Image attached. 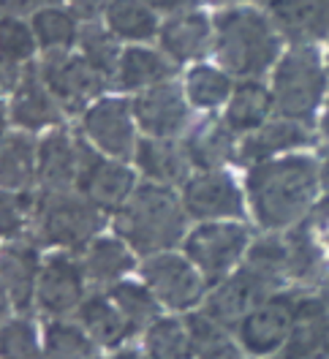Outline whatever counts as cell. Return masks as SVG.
Wrapping results in <instances>:
<instances>
[{
	"label": "cell",
	"mask_w": 329,
	"mask_h": 359,
	"mask_svg": "<svg viewBox=\"0 0 329 359\" xmlns=\"http://www.w3.org/2000/svg\"><path fill=\"white\" fill-rule=\"evenodd\" d=\"M321 163L305 153L253 163L245 177V196L253 221L264 231H288L300 226L318 202Z\"/></svg>",
	"instance_id": "6da1fadb"
},
{
	"label": "cell",
	"mask_w": 329,
	"mask_h": 359,
	"mask_svg": "<svg viewBox=\"0 0 329 359\" xmlns=\"http://www.w3.org/2000/svg\"><path fill=\"white\" fill-rule=\"evenodd\" d=\"M172 57L158 49H145V46H128L120 57L117 68V88L120 90H147L155 85H163L172 79Z\"/></svg>",
	"instance_id": "f1b7e54d"
},
{
	"label": "cell",
	"mask_w": 329,
	"mask_h": 359,
	"mask_svg": "<svg viewBox=\"0 0 329 359\" xmlns=\"http://www.w3.org/2000/svg\"><path fill=\"white\" fill-rule=\"evenodd\" d=\"M150 6H161V8H180V6H185L188 0H147Z\"/></svg>",
	"instance_id": "bcb514c9"
},
{
	"label": "cell",
	"mask_w": 329,
	"mask_h": 359,
	"mask_svg": "<svg viewBox=\"0 0 329 359\" xmlns=\"http://www.w3.org/2000/svg\"><path fill=\"white\" fill-rule=\"evenodd\" d=\"M324 93H327V71L318 49L300 44L286 52L272 74V98L278 117L310 126V120L316 117L324 101Z\"/></svg>",
	"instance_id": "5b68a950"
},
{
	"label": "cell",
	"mask_w": 329,
	"mask_h": 359,
	"mask_svg": "<svg viewBox=\"0 0 329 359\" xmlns=\"http://www.w3.org/2000/svg\"><path fill=\"white\" fill-rule=\"evenodd\" d=\"M218 3H234V0H218Z\"/></svg>",
	"instance_id": "681fc988"
},
{
	"label": "cell",
	"mask_w": 329,
	"mask_h": 359,
	"mask_svg": "<svg viewBox=\"0 0 329 359\" xmlns=\"http://www.w3.org/2000/svg\"><path fill=\"white\" fill-rule=\"evenodd\" d=\"M231 93H234L231 76L215 66H196L185 76V95L191 107L204 109V112H213L220 104H229Z\"/></svg>",
	"instance_id": "e575fe53"
},
{
	"label": "cell",
	"mask_w": 329,
	"mask_h": 359,
	"mask_svg": "<svg viewBox=\"0 0 329 359\" xmlns=\"http://www.w3.org/2000/svg\"><path fill=\"white\" fill-rule=\"evenodd\" d=\"M188 218L199 224L207 221H242L245 218V194L226 172H199L180 191Z\"/></svg>",
	"instance_id": "4fadbf2b"
},
{
	"label": "cell",
	"mask_w": 329,
	"mask_h": 359,
	"mask_svg": "<svg viewBox=\"0 0 329 359\" xmlns=\"http://www.w3.org/2000/svg\"><path fill=\"white\" fill-rule=\"evenodd\" d=\"M104 212L79 191H39L33 240L41 245L82 253L98 237Z\"/></svg>",
	"instance_id": "277c9868"
},
{
	"label": "cell",
	"mask_w": 329,
	"mask_h": 359,
	"mask_svg": "<svg viewBox=\"0 0 329 359\" xmlns=\"http://www.w3.org/2000/svg\"><path fill=\"white\" fill-rule=\"evenodd\" d=\"M114 231L133 248L136 256L166 253L188 237V212L175 188L145 182L136 188L120 212H114Z\"/></svg>",
	"instance_id": "7a4b0ae2"
},
{
	"label": "cell",
	"mask_w": 329,
	"mask_h": 359,
	"mask_svg": "<svg viewBox=\"0 0 329 359\" xmlns=\"http://www.w3.org/2000/svg\"><path fill=\"white\" fill-rule=\"evenodd\" d=\"M182 144L196 172H218L226 163L240 158L237 134L226 126L223 117H204L182 136Z\"/></svg>",
	"instance_id": "44dd1931"
},
{
	"label": "cell",
	"mask_w": 329,
	"mask_h": 359,
	"mask_svg": "<svg viewBox=\"0 0 329 359\" xmlns=\"http://www.w3.org/2000/svg\"><path fill=\"white\" fill-rule=\"evenodd\" d=\"M245 264L264 272L267 278L278 280L281 286L288 283V243H286V231H264L262 237H253L250 248L245 253Z\"/></svg>",
	"instance_id": "d590c367"
},
{
	"label": "cell",
	"mask_w": 329,
	"mask_h": 359,
	"mask_svg": "<svg viewBox=\"0 0 329 359\" xmlns=\"http://www.w3.org/2000/svg\"><path fill=\"white\" fill-rule=\"evenodd\" d=\"M63 107L46 88L41 68H27L20 79V85L8 93V123L17 131H46V128H60Z\"/></svg>",
	"instance_id": "e0dca14e"
},
{
	"label": "cell",
	"mask_w": 329,
	"mask_h": 359,
	"mask_svg": "<svg viewBox=\"0 0 329 359\" xmlns=\"http://www.w3.org/2000/svg\"><path fill=\"white\" fill-rule=\"evenodd\" d=\"M82 166V136L52 128L39 139V191H76Z\"/></svg>",
	"instance_id": "ac0fdd59"
},
{
	"label": "cell",
	"mask_w": 329,
	"mask_h": 359,
	"mask_svg": "<svg viewBox=\"0 0 329 359\" xmlns=\"http://www.w3.org/2000/svg\"><path fill=\"white\" fill-rule=\"evenodd\" d=\"M321 191L329 194V156L321 161Z\"/></svg>",
	"instance_id": "7dc6e473"
},
{
	"label": "cell",
	"mask_w": 329,
	"mask_h": 359,
	"mask_svg": "<svg viewBox=\"0 0 329 359\" xmlns=\"http://www.w3.org/2000/svg\"><path fill=\"white\" fill-rule=\"evenodd\" d=\"M136 117L126 98H98L82 112V134L90 144L109 158L128 161L136 153Z\"/></svg>",
	"instance_id": "7c38bea8"
},
{
	"label": "cell",
	"mask_w": 329,
	"mask_h": 359,
	"mask_svg": "<svg viewBox=\"0 0 329 359\" xmlns=\"http://www.w3.org/2000/svg\"><path fill=\"white\" fill-rule=\"evenodd\" d=\"M98 359H147L145 348H133V346H123L117 351H104L98 354Z\"/></svg>",
	"instance_id": "ee69618b"
},
{
	"label": "cell",
	"mask_w": 329,
	"mask_h": 359,
	"mask_svg": "<svg viewBox=\"0 0 329 359\" xmlns=\"http://www.w3.org/2000/svg\"><path fill=\"white\" fill-rule=\"evenodd\" d=\"M286 286H281L278 280L267 278L264 272L248 267L242 262L229 278H223L220 283L210 286L207 299H204V305L199 311H204L210 318H215L223 327L234 330L253 308H259L262 302H267L269 297H275Z\"/></svg>",
	"instance_id": "9c48e42d"
},
{
	"label": "cell",
	"mask_w": 329,
	"mask_h": 359,
	"mask_svg": "<svg viewBox=\"0 0 329 359\" xmlns=\"http://www.w3.org/2000/svg\"><path fill=\"white\" fill-rule=\"evenodd\" d=\"M272 112H275L272 90L262 85L259 79H245L231 93V98L226 104V112H223V120L237 136H248L253 131H259L264 123H269Z\"/></svg>",
	"instance_id": "83f0119b"
},
{
	"label": "cell",
	"mask_w": 329,
	"mask_h": 359,
	"mask_svg": "<svg viewBox=\"0 0 329 359\" xmlns=\"http://www.w3.org/2000/svg\"><path fill=\"white\" fill-rule=\"evenodd\" d=\"M52 6H63L79 20H95L104 8H109L112 0H49Z\"/></svg>",
	"instance_id": "b9f144b4"
},
{
	"label": "cell",
	"mask_w": 329,
	"mask_h": 359,
	"mask_svg": "<svg viewBox=\"0 0 329 359\" xmlns=\"http://www.w3.org/2000/svg\"><path fill=\"white\" fill-rule=\"evenodd\" d=\"M88 286L82 259H76L71 250H55L41 264L36 308L46 318H74L79 305L88 299Z\"/></svg>",
	"instance_id": "30bf717a"
},
{
	"label": "cell",
	"mask_w": 329,
	"mask_h": 359,
	"mask_svg": "<svg viewBox=\"0 0 329 359\" xmlns=\"http://www.w3.org/2000/svg\"><path fill=\"white\" fill-rule=\"evenodd\" d=\"M33 33L36 41L44 49L46 55H60L68 52L71 46L79 41V27H76V17L66 11L63 6H44L33 14Z\"/></svg>",
	"instance_id": "836d02e7"
},
{
	"label": "cell",
	"mask_w": 329,
	"mask_h": 359,
	"mask_svg": "<svg viewBox=\"0 0 329 359\" xmlns=\"http://www.w3.org/2000/svg\"><path fill=\"white\" fill-rule=\"evenodd\" d=\"M142 348L147 359H196L188 321L177 313L158 316L142 332Z\"/></svg>",
	"instance_id": "f546056e"
},
{
	"label": "cell",
	"mask_w": 329,
	"mask_h": 359,
	"mask_svg": "<svg viewBox=\"0 0 329 359\" xmlns=\"http://www.w3.org/2000/svg\"><path fill=\"white\" fill-rule=\"evenodd\" d=\"M250 248V231L240 221H207L188 231L182 253L199 267L210 286L229 278L245 262Z\"/></svg>",
	"instance_id": "52a82bcc"
},
{
	"label": "cell",
	"mask_w": 329,
	"mask_h": 359,
	"mask_svg": "<svg viewBox=\"0 0 329 359\" xmlns=\"http://www.w3.org/2000/svg\"><path fill=\"white\" fill-rule=\"evenodd\" d=\"M272 359H329V308L310 289H300L297 327Z\"/></svg>",
	"instance_id": "d6986e66"
},
{
	"label": "cell",
	"mask_w": 329,
	"mask_h": 359,
	"mask_svg": "<svg viewBox=\"0 0 329 359\" xmlns=\"http://www.w3.org/2000/svg\"><path fill=\"white\" fill-rule=\"evenodd\" d=\"M215 52L226 71L242 79H256L275 66L281 39L264 14L253 8H229L215 20Z\"/></svg>",
	"instance_id": "3957f363"
},
{
	"label": "cell",
	"mask_w": 329,
	"mask_h": 359,
	"mask_svg": "<svg viewBox=\"0 0 329 359\" xmlns=\"http://www.w3.org/2000/svg\"><path fill=\"white\" fill-rule=\"evenodd\" d=\"M188 95L175 82H163L155 88L142 90L131 101L136 126L145 136L155 139H182L188 131Z\"/></svg>",
	"instance_id": "9a60e30c"
},
{
	"label": "cell",
	"mask_w": 329,
	"mask_h": 359,
	"mask_svg": "<svg viewBox=\"0 0 329 359\" xmlns=\"http://www.w3.org/2000/svg\"><path fill=\"white\" fill-rule=\"evenodd\" d=\"M104 292L112 297V302L120 308V313L126 316V321L133 327V332L142 337V332L153 324L158 316H163L161 311V302L155 299V294L150 292V286L142 280H120V283H114L109 289H104Z\"/></svg>",
	"instance_id": "1f68e13d"
},
{
	"label": "cell",
	"mask_w": 329,
	"mask_h": 359,
	"mask_svg": "<svg viewBox=\"0 0 329 359\" xmlns=\"http://www.w3.org/2000/svg\"><path fill=\"white\" fill-rule=\"evenodd\" d=\"M74 318L98 346V351H117L136 337L133 327L126 321V316L120 313V308L112 302L107 292H90Z\"/></svg>",
	"instance_id": "7402d4cb"
},
{
	"label": "cell",
	"mask_w": 329,
	"mask_h": 359,
	"mask_svg": "<svg viewBox=\"0 0 329 359\" xmlns=\"http://www.w3.org/2000/svg\"><path fill=\"white\" fill-rule=\"evenodd\" d=\"M300 313V289H283L234 327L240 346L253 359H272L294 332Z\"/></svg>",
	"instance_id": "ba28073f"
},
{
	"label": "cell",
	"mask_w": 329,
	"mask_h": 359,
	"mask_svg": "<svg viewBox=\"0 0 329 359\" xmlns=\"http://www.w3.org/2000/svg\"><path fill=\"white\" fill-rule=\"evenodd\" d=\"M161 46L175 63H188L201 57L210 41H213V27L210 20L201 11H180L161 25Z\"/></svg>",
	"instance_id": "484cf974"
},
{
	"label": "cell",
	"mask_w": 329,
	"mask_h": 359,
	"mask_svg": "<svg viewBox=\"0 0 329 359\" xmlns=\"http://www.w3.org/2000/svg\"><path fill=\"white\" fill-rule=\"evenodd\" d=\"M305 226L316 234L318 245L329 250V194H321L318 202L313 204L310 215L305 218Z\"/></svg>",
	"instance_id": "60d3db41"
},
{
	"label": "cell",
	"mask_w": 329,
	"mask_h": 359,
	"mask_svg": "<svg viewBox=\"0 0 329 359\" xmlns=\"http://www.w3.org/2000/svg\"><path fill=\"white\" fill-rule=\"evenodd\" d=\"M262 6L291 41L307 44L329 33V0H262Z\"/></svg>",
	"instance_id": "cb8c5ba5"
},
{
	"label": "cell",
	"mask_w": 329,
	"mask_h": 359,
	"mask_svg": "<svg viewBox=\"0 0 329 359\" xmlns=\"http://www.w3.org/2000/svg\"><path fill=\"white\" fill-rule=\"evenodd\" d=\"M0 359H41V330L30 316H6Z\"/></svg>",
	"instance_id": "8d00e7d4"
},
{
	"label": "cell",
	"mask_w": 329,
	"mask_h": 359,
	"mask_svg": "<svg viewBox=\"0 0 329 359\" xmlns=\"http://www.w3.org/2000/svg\"><path fill=\"white\" fill-rule=\"evenodd\" d=\"M310 142H313V134H310L305 123L278 117L272 123H264L259 131L242 136L237 161L253 166V163H264V161H272V158L291 156V153L307 147Z\"/></svg>",
	"instance_id": "603a6c76"
},
{
	"label": "cell",
	"mask_w": 329,
	"mask_h": 359,
	"mask_svg": "<svg viewBox=\"0 0 329 359\" xmlns=\"http://www.w3.org/2000/svg\"><path fill=\"white\" fill-rule=\"evenodd\" d=\"M3 191H33L39 182V142L27 131H6L0 144Z\"/></svg>",
	"instance_id": "4316f807"
},
{
	"label": "cell",
	"mask_w": 329,
	"mask_h": 359,
	"mask_svg": "<svg viewBox=\"0 0 329 359\" xmlns=\"http://www.w3.org/2000/svg\"><path fill=\"white\" fill-rule=\"evenodd\" d=\"M109 33L126 41H147L161 33L158 17L147 0H112L107 8Z\"/></svg>",
	"instance_id": "d6a6232c"
},
{
	"label": "cell",
	"mask_w": 329,
	"mask_h": 359,
	"mask_svg": "<svg viewBox=\"0 0 329 359\" xmlns=\"http://www.w3.org/2000/svg\"><path fill=\"white\" fill-rule=\"evenodd\" d=\"M321 136L329 142V101L327 107H324V114H321Z\"/></svg>",
	"instance_id": "c3c4849f"
},
{
	"label": "cell",
	"mask_w": 329,
	"mask_h": 359,
	"mask_svg": "<svg viewBox=\"0 0 329 359\" xmlns=\"http://www.w3.org/2000/svg\"><path fill=\"white\" fill-rule=\"evenodd\" d=\"M114 33H107L101 30L98 25H88L82 27L79 33V46H82V57L88 60L90 66L95 68L104 79H112L117 76V68H120V57L123 52L114 44Z\"/></svg>",
	"instance_id": "f35d334b"
},
{
	"label": "cell",
	"mask_w": 329,
	"mask_h": 359,
	"mask_svg": "<svg viewBox=\"0 0 329 359\" xmlns=\"http://www.w3.org/2000/svg\"><path fill=\"white\" fill-rule=\"evenodd\" d=\"M39 3H41V0H3V8H6L8 17H11V14L17 17V14H25V11H33V14H36V11H39V8H36Z\"/></svg>",
	"instance_id": "7bdbcfd3"
},
{
	"label": "cell",
	"mask_w": 329,
	"mask_h": 359,
	"mask_svg": "<svg viewBox=\"0 0 329 359\" xmlns=\"http://www.w3.org/2000/svg\"><path fill=\"white\" fill-rule=\"evenodd\" d=\"M41 76L66 112H79V109L85 112L90 104L101 98L107 88V79L82 55H68V52L46 55V60L41 63Z\"/></svg>",
	"instance_id": "5bb4252c"
},
{
	"label": "cell",
	"mask_w": 329,
	"mask_h": 359,
	"mask_svg": "<svg viewBox=\"0 0 329 359\" xmlns=\"http://www.w3.org/2000/svg\"><path fill=\"white\" fill-rule=\"evenodd\" d=\"M136 188V172L126 161L98 153L82 136V166L76 180V191L82 196H88L101 212H120Z\"/></svg>",
	"instance_id": "8fae6325"
},
{
	"label": "cell",
	"mask_w": 329,
	"mask_h": 359,
	"mask_svg": "<svg viewBox=\"0 0 329 359\" xmlns=\"http://www.w3.org/2000/svg\"><path fill=\"white\" fill-rule=\"evenodd\" d=\"M0 49H3V68L20 71L25 60L36 52V33L17 17H6L0 27Z\"/></svg>",
	"instance_id": "ab89813d"
},
{
	"label": "cell",
	"mask_w": 329,
	"mask_h": 359,
	"mask_svg": "<svg viewBox=\"0 0 329 359\" xmlns=\"http://www.w3.org/2000/svg\"><path fill=\"white\" fill-rule=\"evenodd\" d=\"M36 202H39L36 191H20V194L3 191L0 224H3V240L6 243H17V240H22L25 231H33Z\"/></svg>",
	"instance_id": "74e56055"
},
{
	"label": "cell",
	"mask_w": 329,
	"mask_h": 359,
	"mask_svg": "<svg viewBox=\"0 0 329 359\" xmlns=\"http://www.w3.org/2000/svg\"><path fill=\"white\" fill-rule=\"evenodd\" d=\"M44 259L36 243L17 240L3 248L0 259V283H3V308L11 316H27L36 308V289Z\"/></svg>",
	"instance_id": "2e32d148"
},
{
	"label": "cell",
	"mask_w": 329,
	"mask_h": 359,
	"mask_svg": "<svg viewBox=\"0 0 329 359\" xmlns=\"http://www.w3.org/2000/svg\"><path fill=\"white\" fill-rule=\"evenodd\" d=\"M79 259L90 286H101V289H109L126 280V275L136 267V253L123 237H95L79 253Z\"/></svg>",
	"instance_id": "d4e9b609"
},
{
	"label": "cell",
	"mask_w": 329,
	"mask_h": 359,
	"mask_svg": "<svg viewBox=\"0 0 329 359\" xmlns=\"http://www.w3.org/2000/svg\"><path fill=\"white\" fill-rule=\"evenodd\" d=\"M139 275L150 286L161 308L169 313L185 316L191 311H199L210 292V283L204 280L196 264L185 253H175V250L147 256L139 267Z\"/></svg>",
	"instance_id": "8992f818"
},
{
	"label": "cell",
	"mask_w": 329,
	"mask_h": 359,
	"mask_svg": "<svg viewBox=\"0 0 329 359\" xmlns=\"http://www.w3.org/2000/svg\"><path fill=\"white\" fill-rule=\"evenodd\" d=\"M133 163L147 182L169 185V188L175 185L182 188L191 180V169H194L182 139H155V136L139 139Z\"/></svg>",
	"instance_id": "ffe728a7"
},
{
	"label": "cell",
	"mask_w": 329,
	"mask_h": 359,
	"mask_svg": "<svg viewBox=\"0 0 329 359\" xmlns=\"http://www.w3.org/2000/svg\"><path fill=\"white\" fill-rule=\"evenodd\" d=\"M310 292L318 294V299L329 308V262L324 264V269L318 272V278H316V283H313V289H310Z\"/></svg>",
	"instance_id": "f6af8a7d"
},
{
	"label": "cell",
	"mask_w": 329,
	"mask_h": 359,
	"mask_svg": "<svg viewBox=\"0 0 329 359\" xmlns=\"http://www.w3.org/2000/svg\"><path fill=\"white\" fill-rule=\"evenodd\" d=\"M41 359H98V346L76 318H46L41 327Z\"/></svg>",
	"instance_id": "4dcf8cb0"
}]
</instances>
